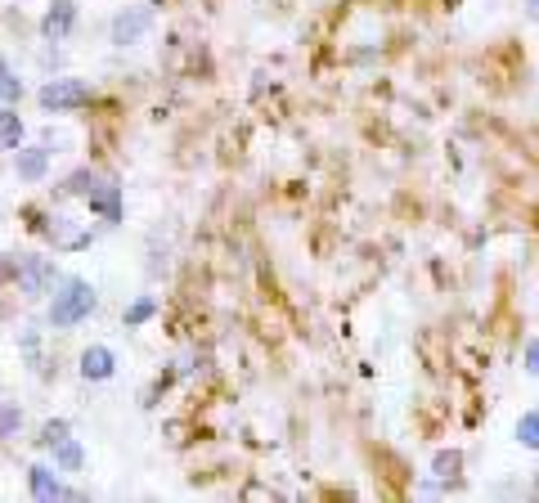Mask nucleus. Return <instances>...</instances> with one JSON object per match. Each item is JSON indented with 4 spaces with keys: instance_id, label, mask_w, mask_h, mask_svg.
<instances>
[{
    "instance_id": "obj_1",
    "label": "nucleus",
    "mask_w": 539,
    "mask_h": 503,
    "mask_svg": "<svg viewBox=\"0 0 539 503\" xmlns=\"http://www.w3.org/2000/svg\"><path fill=\"white\" fill-rule=\"evenodd\" d=\"M95 306H99L95 288H90L86 279H68V283H64V292H55L50 324H55V328H73V324L90 319V315H95Z\"/></svg>"
},
{
    "instance_id": "obj_2",
    "label": "nucleus",
    "mask_w": 539,
    "mask_h": 503,
    "mask_svg": "<svg viewBox=\"0 0 539 503\" xmlns=\"http://www.w3.org/2000/svg\"><path fill=\"white\" fill-rule=\"evenodd\" d=\"M41 108L46 113H77V108H86L90 104V86H81V82H50V86H41Z\"/></svg>"
},
{
    "instance_id": "obj_3",
    "label": "nucleus",
    "mask_w": 539,
    "mask_h": 503,
    "mask_svg": "<svg viewBox=\"0 0 539 503\" xmlns=\"http://www.w3.org/2000/svg\"><path fill=\"white\" fill-rule=\"evenodd\" d=\"M14 279H19V288L28 292V297H41V292H50L55 288V261H46V256H19L14 261Z\"/></svg>"
},
{
    "instance_id": "obj_4",
    "label": "nucleus",
    "mask_w": 539,
    "mask_h": 503,
    "mask_svg": "<svg viewBox=\"0 0 539 503\" xmlns=\"http://www.w3.org/2000/svg\"><path fill=\"white\" fill-rule=\"evenodd\" d=\"M73 23H77V5H73V0H55V5L46 10V19H41V32L50 41H64L73 32Z\"/></svg>"
},
{
    "instance_id": "obj_5",
    "label": "nucleus",
    "mask_w": 539,
    "mask_h": 503,
    "mask_svg": "<svg viewBox=\"0 0 539 503\" xmlns=\"http://www.w3.org/2000/svg\"><path fill=\"white\" fill-rule=\"evenodd\" d=\"M149 23H153V10L140 5V10H131V14H122V19L113 23V41H117V46H131V41H140V37L149 32Z\"/></svg>"
},
{
    "instance_id": "obj_6",
    "label": "nucleus",
    "mask_w": 539,
    "mask_h": 503,
    "mask_svg": "<svg viewBox=\"0 0 539 503\" xmlns=\"http://www.w3.org/2000/svg\"><path fill=\"white\" fill-rule=\"evenodd\" d=\"M113 351L108 346H86L81 351V377L86 382H104V377H113Z\"/></svg>"
},
{
    "instance_id": "obj_7",
    "label": "nucleus",
    "mask_w": 539,
    "mask_h": 503,
    "mask_svg": "<svg viewBox=\"0 0 539 503\" xmlns=\"http://www.w3.org/2000/svg\"><path fill=\"white\" fill-rule=\"evenodd\" d=\"M28 485H32V494H37V499H77V490H64V485H59V476H55L50 467H41V463H37V467H28Z\"/></svg>"
},
{
    "instance_id": "obj_8",
    "label": "nucleus",
    "mask_w": 539,
    "mask_h": 503,
    "mask_svg": "<svg viewBox=\"0 0 539 503\" xmlns=\"http://www.w3.org/2000/svg\"><path fill=\"white\" fill-rule=\"evenodd\" d=\"M19 180H41L50 167V149H19Z\"/></svg>"
},
{
    "instance_id": "obj_9",
    "label": "nucleus",
    "mask_w": 539,
    "mask_h": 503,
    "mask_svg": "<svg viewBox=\"0 0 539 503\" xmlns=\"http://www.w3.org/2000/svg\"><path fill=\"white\" fill-rule=\"evenodd\" d=\"M90 212H99L104 221H122V203H117V185H104L95 198H86Z\"/></svg>"
},
{
    "instance_id": "obj_10",
    "label": "nucleus",
    "mask_w": 539,
    "mask_h": 503,
    "mask_svg": "<svg viewBox=\"0 0 539 503\" xmlns=\"http://www.w3.org/2000/svg\"><path fill=\"white\" fill-rule=\"evenodd\" d=\"M104 185H108V180H99L95 171H77V176H73V180L64 185V194H77V198H95V194H99Z\"/></svg>"
},
{
    "instance_id": "obj_11",
    "label": "nucleus",
    "mask_w": 539,
    "mask_h": 503,
    "mask_svg": "<svg viewBox=\"0 0 539 503\" xmlns=\"http://www.w3.org/2000/svg\"><path fill=\"white\" fill-rule=\"evenodd\" d=\"M19 144H23V117L0 113V149H19Z\"/></svg>"
},
{
    "instance_id": "obj_12",
    "label": "nucleus",
    "mask_w": 539,
    "mask_h": 503,
    "mask_svg": "<svg viewBox=\"0 0 539 503\" xmlns=\"http://www.w3.org/2000/svg\"><path fill=\"white\" fill-rule=\"evenodd\" d=\"M19 422H23V409L14 400H0V440H10L19 431Z\"/></svg>"
},
{
    "instance_id": "obj_13",
    "label": "nucleus",
    "mask_w": 539,
    "mask_h": 503,
    "mask_svg": "<svg viewBox=\"0 0 539 503\" xmlns=\"http://www.w3.org/2000/svg\"><path fill=\"white\" fill-rule=\"evenodd\" d=\"M50 449H55L59 467H68V472H77V467H81V445H77V440H68V436H64V440H59V445H50Z\"/></svg>"
},
{
    "instance_id": "obj_14",
    "label": "nucleus",
    "mask_w": 539,
    "mask_h": 503,
    "mask_svg": "<svg viewBox=\"0 0 539 503\" xmlns=\"http://www.w3.org/2000/svg\"><path fill=\"white\" fill-rule=\"evenodd\" d=\"M517 440H521L526 449H539V413H521V422H517Z\"/></svg>"
},
{
    "instance_id": "obj_15",
    "label": "nucleus",
    "mask_w": 539,
    "mask_h": 503,
    "mask_svg": "<svg viewBox=\"0 0 539 503\" xmlns=\"http://www.w3.org/2000/svg\"><path fill=\"white\" fill-rule=\"evenodd\" d=\"M458 467H463V454H458V449L436 454V476H441V481H454V476H458Z\"/></svg>"
},
{
    "instance_id": "obj_16",
    "label": "nucleus",
    "mask_w": 539,
    "mask_h": 503,
    "mask_svg": "<svg viewBox=\"0 0 539 503\" xmlns=\"http://www.w3.org/2000/svg\"><path fill=\"white\" fill-rule=\"evenodd\" d=\"M19 95H23V82L10 77V73H0V104H14Z\"/></svg>"
},
{
    "instance_id": "obj_17",
    "label": "nucleus",
    "mask_w": 539,
    "mask_h": 503,
    "mask_svg": "<svg viewBox=\"0 0 539 503\" xmlns=\"http://www.w3.org/2000/svg\"><path fill=\"white\" fill-rule=\"evenodd\" d=\"M64 436H68V422H64V418H55V422L41 427V445H59Z\"/></svg>"
},
{
    "instance_id": "obj_18",
    "label": "nucleus",
    "mask_w": 539,
    "mask_h": 503,
    "mask_svg": "<svg viewBox=\"0 0 539 503\" xmlns=\"http://www.w3.org/2000/svg\"><path fill=\"white\" fill-rule=\"evenodd\" d=\"M149 315H153V301H149V297H144V301H135V306H131V310H126V328H135V324H144V319H149Z\"/></svg>"
},
{
    "instance_id": "obj_19",
    "label": "nucleus",
    "mask_w": 539,
    "mask_h": 503,
    "mask_svg": "<svg viewBox=\"0 0 539 503\" xmlns=\"http://www.w3.org/2000/svg\"><path fill=\"white\" fill-rule=\"evenodd\" d=\"M526 369H530V377H539V337L526 346Z\"/></svg>"
},
{
    "instance_id": "obj_20",
    "label": "nucleus",
    "mask_w": 539,
    "mask_h": 503,
    "mask_svg": "<svg viewBox=\"0 0 539 503\" xmlns=\"http://www.w3.org/2000/svg\"><path fill=\"white\" fill-rule=\"evenodd\" d=\"M10 279H14V256L0 252V283H10Z\"/></svg>"
},
{
    "instance_id": "obj_21",
    "label": "nucleus",
    "mask_w": 539,
    "mask_h": 503,
    "mask_svg": "<svg viewBox=\"0 0 539 503\" xmlns=\"http://www.w3.org/2000/svg\"><path fill=\"white\" fill-rule=\"evenodd\" d=\"M530 19L539 23V0H530Z\"/></svg>"
}]
</instances>
